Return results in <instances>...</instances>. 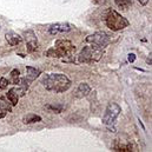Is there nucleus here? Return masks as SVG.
<instances>
[{"label":"nucleus","mask_w":152,"mask_h":152,"mask_svg":"<svg viewBox=\"0 0 152 152\" xmlns=\"http://www.w3.org/2000/svg\"><path fill=\"white\" fill-rule=\"evenodd\" d=\"M19 76H20V72H19V70H18V69L12 70V71H11V78L8 79V81H10V83H12V84H14V85L19 84V80H20Z\"/></svg>","instance_id":"obj_15"},{"label":"nucleus","mask_w":152,"mask_h":152,"mask_svg":"<svg viewBox=\"0 0 152 152\" xmlns=\"http://www.w3.org/2000/svg\"><path fill=\"white\" fill-rule=\"evenodd\" d=\"M48 110H51L52 112H54V113H60L61 112V110H63V106L61 105H47L46 106Z\"/></svg>","instance_id":"obj_18"},{"label":"nucleus","mask_w":152,"mask_h":152,"mask_svg":"<svg viewBox=\"0 0 152 152\" xmlns=\"http://www.w3.org/2000/svg\"><path fill=\"white\" fill-rule=\"evenodd\" d=\"M26 72H27V75L25 77V79L31 84L34 79H37V77H39L40 75V70L38 69H36V67H32V66H27L26 67Z\"/></svg>","instance_id":"obj_12"},{"label":"nucleus","mask_w":152,"mask_h":152,"mask_svg":"<svg viewBox=\"0 0 152 152\" xmlns=\"http://www.w3.org/2000/svg\"><path fill=\"white\" fill-rule=\"evenodd\" d=\"M5 37H6L7 42H8L11 46H15V45L20 44L21 40H23V38H21L19 34H17L15 32H7Z\"/></svg>","instance_id":"obj_11"},{"label":"nucleus","mask_w":152,"mask_h":152,"mask_svg":"<svg viewBox=\"0 0 152 152\" xmlns=\"http://www.w3.org/2000/svg\"><path fill=\"white\" fill-rule=\"evenodd\" d=\"M121 112V109L118 104L115 103H110L105 110V113L103 115V124L105 125H112L114 124L115 119L118 118L119 113Z\"/></svg>","instance_id":"obj_6"},{"label":"nucleus","mask_w":152,"mask_h":152,"mask_svg":"<svg viewBox=\"0 0 152 152\" xmlns=\"http://www.w3.org/2000/svg\"><path fill=\"white\" fill-rule=\"evenodd\" d=\"M86 41H87L88 44H91V45H94V46H97V47L104 50L105 47H107V46L110 45L111 38H110V36H109L107 33H105V32H103V31H98V32H96V33L88 36V37L86 38Z\"/></svg>","instance_id":"obj_5"},{"label":"nucleus","mask_w":152,"mask_h":152,"mask_svg":"<svg viewBox=\"0 0 152 152\" xmlns=\"http://www.w3.org/2000/svg\"><path fill=\"white\" fill-rule=\"evenodd\" d=\"M71 30H72V25L69 24V23H56V24H52L48 27V33L53 34V36H57V34H60V33L70 32Z\"/></svg>","instance_id":"obj_8"},{"label":"nucleus","mask_w":152,"mask_h":152,"mask_svg":"<svg viewBox=\"0 0 152 152\" xmlns=\"http://www.w3.org/2000/svg\"><path fill=\"white\" fill-rule=\"evenodd\" d=\"M103 54H104L103 48H99L94 45H88V46H85L80 51V53L78 54V60L79 63H86V64L96 63L100 60Z\"/></svg>","instance_id":"obj_4"},{"label":"nucleus","mask_w":152,"mask_h":152,"mask_svg":"<svg viewBox=\"0 0 152 152\" xmlns=\"http://www.w3.org/2000/svg\"><path fill=\"white\" fill-rule=\"evenodd\" d=\"M138 1H139L140 5H146V4L149 2V0H138Z\"/></svg>","instance_id":"obj_21"},{"label":"nucleus","mask_w":152,"mask_h":152,"mask_svg":"<svg viewBox=\"0 0 152 152\" xmlns=\"http://www.w3.org/2000/svg\"><path fill=\"white\" fill-rule=\"evenodd\" d=\"M75 52H76V46L70 40L60 39V40L56 41L54 47H52L45 52V56L52 57V58H64V57L72 56Z\"/></svg>","instance_id":"obj_2"},{"label":"nucleus","mask_w":152,"mask_h":152,"mask_svg":"<svg viewBox=\"0 0 152 152\" xmlns=\"http://www.w3.org/2000/svg\"><path fill=\"white\" fill-rule=\"evenodd\" d=\"M8 84H10V81H8V79H6V78H1L0 79V90H5L7 86H8Z\"/></svg>","instance_id":"obj_19"},{"label":"nucleus","mask_w":152,"mask_h":152,"mask_svg":"<svg viewBox=\"0 0 152 152\" xmlns=\"http://www.w3.org/2000/svg\"><path fill=\"white\" fill-rule=\"evenodd\" d=\"M134 60H136V56H134L133 53L129 54V61H130V63H133Z\"/></svg>","instance_id":"obj_20"},{"label":"nucleus","mask_w":152,"mask_h":152,"mask_svg":"<svg viewBox=\"0 0 152 152\" xmlns=\"http://www.w3.org/2000/svg\"><path fill=\"white\" fill-rule=\"evenodd\" d=\"M41 83L46 90L56 92V93L65 92L71 87V80L65 75H61V73L46 75L42 78Z\"/></svg>","instance_id":"obj_1"},{"label":"nucleus","mask_w":152,"mask_h":152,"mask_svg":"<svg viewBox=\"0 0 152 152\" xmlns=\"http://www.w3.org/2000/svg\"><path fill=\"white\" fill-rule=\"evenodd\" d=\"M12 111V104L5 100V97H1L0 99V118L6 117V114Z\"/></svg>","instance_id":"obj_10"},{"label":"nucleus","mask_w":152,"mask_h":152,"mask_svg":"<svg viewBox=\"0 0 152 152\" xmlns=\"http://www.w3.org/2000/svg\"><path fill=\"white\" fill-rule=\"evenodd\" d=\"M90 92H91L90 85L86 84V83H80V84L78 85V87H77L75 96H76L77 98H84V97L88 96Z\"/></svg>","instance_id":"obj_9"},{"label":"nucleus","mask_w":152,"mask_h":152,"mask_svg":"<svg viewBox=\"0 0 152 152\" xmlns=\"http://www.w3.org/2000/svg\"><path fill=\"white\" fill-rule=\"evenodd\" d=\"M105 24L106 26L112 31H120L129 26V20L124 18L121 14H119L114 10H107L105 14Z\"/></svg>","instance_id":"obj_3"},{"label":"nucleus","mask_w":152,"mask_h":152,"mask_svg":"<svg viewBox=\"0 0 152 152\" xmlns=\"http://www.w3.org/2000/svg\"><path fill=\"white\" fill-rule=\"evenodd\" d=\"M24 39L26 41L28 52H34L38 48V39H37L36 33L32 30H27L24 32Z\"/></svg>","instance_id":"obj_7"},{"label":"nucleus","mask_w":152,"mask_h":152,"mask_svg":"<svg viewBox=\"0 0 152 152\" xmlns=\"http://www.w3.org/2000/svg\"><path fill=\"white\" fill-rule=\"evenodd\" d=\"M114 151H133L132 150V145L127 144V145H124V144H118V145H114L113 146Z\"/></svg>","instance_id":"obj_17"},{"label":"nucleus","mask_w":152,"mask_h":152,"mask_svg":"<svg viewBox=\"0 0 152 152\" xmlns=\"http://www.w3.org/2000/svg\"><path fill=\"white\" fill-rule=\"evenodd\" d=\"M114 2L121 10H127L131 6V0H114Z\"/></svg>","instance_id":"obj_16"},{"label":"nucleus","mask_w":152,"mask_h":152,"mask_svg":"<svg viewBox=\"0 0 152 152\" xmlns=\"http://www.w3.org/2000/svg\"><path fill=\"white\" fill-rule=\"evenodd\" d=\"M6 97H7L8 102L12 104V106H14V105H17V104H18L19 94H18V92H17V88H15V87H13V88L8 90V92H7Z\"/></svg>","instance_id":"obj_13"},{"label":"nucleus","mask_w":152,"mask_h":152,"mask_svg":"<svg viewBox=\"0 0 152 152\" xmlns=\"http://www.w3.org/2000/svg\"><path fill=\"white\" fill-rule=\"evenodd\" d=\"M40 120H41V117L34 113H28L26 115H24V118H23V123L24 124H32V123H37V121H40Z\"/></svg>","instance_id":"obj_14"}]
</instances>
